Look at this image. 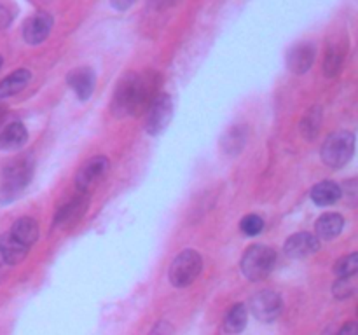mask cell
Wrapping results in <instances>:
<instances>
[{
  "label": "cell",
  "instance_id": "obj_18",
  "mask_svg": "<svg viewBox=\"0 0 358 335\" xmlns=\"http://www.w3.org/2000/svg\"><path fill=\"white\" fill-rule=\"evenodd\" d=\"M341 195H343L341 187H339L336 181H331V180L320 181V184L315 185L313 191H311V199H313L315 204L318 206L334 204V202H338L339 199H341Z\"/></svg>",
  "mask_w": 358,
  "mask_h": 335
},
{
  "label": "cell",
  "instance_id": "obj_8",
  "mask_svg": "<svg viewBox=\"0 0 358 335\" xmlns=\"http://www.w3.org/2000/svg\"><path fill=\"white\" fill-rule=\"evenodd\" d=\"M250 311L257 320L269 323L275 321L283 311L282 297L271 290H262L250 299Z\"/></svg>",
  "mask_w": 358,
  "mask_h": 335
},
{
  "label": "cell",
  "instance_id": "obj_22",
  "mask_svg": "<svg viewBox=\"0 0 358 335\" xmlns=\"http://www.w3.org/2000/svg\"><path fill=\"white\" fill-rule=\"evenodd\" d=\"M245 143H247V129L243 126H236V128L229 129L222 140V147L227 154H238L243 149Z\"/></svg>",
  "mask_w": 358,
  "mask_h": 335
},
{
  "label": "cell",
  "instance_id": "obj_2",
  "mask_svg": "<svg viewBox=\"0 0 358 335\" xmlns=\"http://www.w3.org/2000/svg\"><path fill=\"white\" fill-rule=\"evenodd\" d=\"M34 174V157L20 156L10 159L2 170L0 202H10L30 184Z\"/></svg>",
  "mask_w": 358,
  "mask_h": 335
},
{
  "label": "cell",
  "instance_id": "obj_14",
  "mask_svg": "<svg viewBox=\"0 0 358 335\" xmlns=\"http://www.w3.org/2000/svg\"><path fill=\"white\" fill-rule=\"evenodd\" d=\"M28 248L30 246L21 243L10 232H6L0 236V257L3 258L6 264L16 265L20 262H23L28 255Z\"/></svg>",
  "mask_w": 358,
  "mask_h": 335
},
{
  "label": "cell",
  "instance_id": "obj_28",
  "mask_svg": "<svg viewBox=\"0 0 358 335\" xmlns=\"http://www.w3.org/2000/svg\"><path fill=\"white\" fill-rule=\"evenodd\" d=\"M135 2H136V0H110L112 7H114V9H117V10L129 9V7H131Z\"/></svg>",
  "mask_w": 358,
  "mask_h": 335
},
{
  "label": "cell",
  "instance_id": "obj_27",
  "mask_svg": "<svg viewBox=\"0 0 358 335\" xmlns=\"http://www.w3.org/2000/svg\"><path fill=\"white\" fill-rule=\"evenodd\" d=\"M10 21H13V14H10L9 7L0 3V28H6Z\"/></svg>",
  "mask_w": 358,
  "mask_h": 335
},
{
  "label": "cell",
  "instance_id": "obj_7",
  "mask_svg": "<svg viewBox=\"0 0 358 335\" xmlns=\"http://www.w3.org/2000/svg\"><path fill=\"white\" fill-rule=\"evenodd\" d=\"M108 168H110V161L105 156H96L93 159L86 161L76 174L77 191L83 192V194H87L107 174Z\"/></svg>",
  "mask_w": 358,
  "mask_h": 335
},
{
  "label": "cell",
  "instance_id": "obj_19",
  "mask_svg": "<svg viewBox=\"0 0 358 335\" xmlns=\"http://www.w3.org/2000/svg\"><path fill=\"white\" fill-rule=\"evenodd\" d=\"M31 73L27 68H20L16 72H13L10 75H7L6 79L0 82V100L3 98H10L14 94H17L20 91H23L27 87V84L30 82Z\"/></svg>",
  "mask_w": 358,
  "mask_h": 335
},
{
  "label": "cell",
  "instance_id": "obj_6",
  "mask_svg": "<svg viewBox=\"0 0 358 335\" xmlns=\"http://www.w3.org/2000/svg\"><path fill=\"white\" fill-rule=\"evenodd\" d=\"M171 115H173V103H171L170 94H157V96H154V100L147 107L145 131L152 136L163 133L166 126L170 124Z\"/></svg>",
  "mask_w": 358,
  "mask_h": 335
},
{
  "label": "cell",
  "instance_id": "obj_16",
  "mask_svg": "<svg viewBox=\"0 0 358 335\" xmlns=\"http://www.w3.org/2000/svg\"><path fill=\"white\" fill-rule=\"evenodd\" d=\"M28 131L21 122H10L0 131V150H17L27 143Z\"/></svg>",
  "mask_w": 358,
  "mask_h": 335
},
{
  "label": "cell",
  "instance_id": "obj_4",
  "mask_svg": "<svg viewBox=\"0 0 358 335\" xmlns=\"http://www.w3.org/2000/svg\"><path fill=\"white\" fill-rule=\"evenodd\" d=\"M355 152V135L350 131L332 133L322 145V161L329 168H343Z\"/></svg>",
  "mask_w": 358,
  "mask_h": 335
},
{
  "label": "cell",
  "instance_id": "obj_29",
  "mask_svg": "<svg viewBox=\"0 0 358 335\" xmlns=\"http://www.w3.org/2000/svg\"><path fill=\"white\" fill-rule=\"evenodd\" d=\"M338 335H358V328H357V325L353 323H346L345 327L341 328V330H339V334Z\"/></svg>",
  "mask_w": 358,
  "mask_h": 335
},
{
  "label": "cell",
  "instance_id": "obj_30",
  "mask_svg": "<svg viewBox=\"0 0 358 335\" xmlns=\"http://www.w3.org/2000/svg\"><path fill=\"white\" fill-rule=\"evenodd\" d=\"M170 332H171L170 325H168V323H159L156 328H154L152 332H150V335H170Z\"/></svg>",
  "mask_w": 358,
  "mask_h": 335
},
{
  "label": "cell",
  "instance_id": "obj_21",
  "mask_svg": "<svg viewBox=\"0 0 358 335\" xmlns=\"http://www.w3.org/2000/svg\"><path fill=\"white\" fill-rule=\"evenodd\" d=\"M248 313L245 304H234L229 311H227L226 318H224V328L227 334H240L247 327Z\"/></svg>",
  "mask_w": 358,
  "mask_h": 335
},
{
  "label": "cell",
  "instance_id": "obj_10",
  "mask_svg": "<svg viewBox=\"0 0 358 335\" xmlns=\"http://www.w3.org/2000/svg\"><path fill=\"white\" fill-rule=\"evenodd\" d=\"M315 56H317V47L311 42H301V44L294 45L287 56V66L292 73L303 75L308 70L313 66Z\"/></svg>",
  "mask_w": 358,
  "mask_h": 335
},
{
  "label": "cell",
  "instance_id": "obj_17",
  "mask_svg": "<svg viewBox=\"0 0 358 335\" xmlns=\"http://www.w3.org/2000/svg\"><path fill=\"white\" fill-rule=\"evenodd\" d=\"M345 227V218H343L339 213H325L315 223V230H317L318 239H334L336 236H339Z\"/></svg>",
  "mask_w": 358,
  "mask_h": 335
},
{
  "label": "cell",
  "instance_id": "obj_3",
  "mask_svg": "<svg viewBox=\"0 0 358 335\" xmlns=\"http://www.w3.org/2000/svg\"><path fill=\"white\" fill-rule=\"evenodd\" d=\"M276 264V253L266 244H254L241 258V272L250 281H261L271 274Z\"/></svg>",
  "mask_w": 358,
  "mask_h": 335
},
{
  "label": "cell",
  "instance_id": "obj_32",
  "mask_svg": "<svg viewBox=\"0 0 358 335\" xmlns=\"http://www.w3.org/2000/svg\"><path fill=\"white\" fill-rule=\"evenodd\" d=\"M0 66H2V56H0Z\"/></svg>",
  "mask_w": 358,
  "mask_h": 335
},
{
  "label": "cell",
  "instance_id": "obj_11",
  "mask_svg": "<svg viewBox=\"0 0 358 335\" xmlns=\"http://www.w3.org/2000/svg\"><path fill=\"white\" fill-rule=\"evenodd\" d=\"M52 28V16L48 13H37L27 20L23 27V38L30 45H37L49 37Z\"/></svg>",
  "mask_w": 358,
  "mask_h": 335
},
{
  "label": "cell",
  "instance_id": "obj_24",
  "mask_svg": "<svg viewBox=\"0 0 358 335\" xmlns=\"http://www.w3.org/2000/svg\"><path fill=\"white\" fill-rule=\"evenodd\" d=\"M358 271V255L350 253L346 257L339 258L338 264H336V274L339 278H353Z\"/></svg>",
  "mask_w": 358,
  "mask_h": 335
},
{
  "label": "cell",
  "instance_id": "obj_25",
  "mask_svg": "<svg viewBox=\"0 0 358 335\" xmlns=\"http://www.w3.org/2000/svg\"><path fill=\"white\" fill-rule=\"evenodd\" d=\"M240 227L243 230V234H247V236H257L264 229V220L259 215H247L241 220Z\"/></svg>",
  "mask_w": 358,
  "mask_h": 335
},
{
  "label": "cell",
  "instance_id": "obj_23",
  "mask_svg": "<svg viewBox=\"0 0 358 335\" xmlns=\"http://www.w3.org/2000/svg\"><path fill=\"white\" fill-rule=\"evenodd\" d=\"M320 124H322L320 108H311V110L308 112L306 117L303 119V122H301V131H303V135L306 136L308 140H313L315 136L318 135Z\"/></svg>",
  "mask_w": 358,
  "mask_h": 335
},
{
  "label": "cell",
  "instance_id": "obj_5",
  "mask_svg": "<svg viewBox=\"0 0 358 335\" xmlns=\"http://www.w3.org/2000/svg\"><path fill=\"white\" fill-rule=\"evenodd\" d=\"M203 269V258L198 251L184 250L180 255L173 258L170 265V281L177 288H184L196 281Z\"/></svg>",
  "mask_w": 358,
  "mask_h": 335
},
{
  "label": "cell",
  "instance_id": "obj_9",
  "mask_svg": "<svg viewBox=\"0 0 358 335\" xmlns=\"http://www.w3.org/2000/svg\"><path fill=\"white\" fill-rule=\"evenodd\" d=\"M87 204H90V199H87L86 194L80 192V194L73 195L72 199H69V201H66L65 204L56 211V216H55L56 227L66 229V227H72L73 223L79 222V220L84 216V213H86Z\"/></svg>",
  "mask_w": 358,
  "mask_h": 335
},
{
  "label": "cell",
  "instance_id": "obj_1",
  "mask_svg": "<svg viewBox=\"0 0 358 335\" xmlns=\"http://www.w3.org/2000/svg\"><path fill=\"white\" fill-rule=\"evenodd\" d=\"M156 75L145 73V75H135L129 73L124 79L119 80L115 87L114 98H112L110 110L115 117H128L142 112L150 105L156 96Z\"/></svg>",
  "mask_w": 358,
  "mask_h": 335
},
{
  "label": "cell",
  "instance_id": "obj_15",
  "mask_svg": "<svg viewBox=\"0 0 358 335\" xmlns=\"http://www.w3.org/2000/svg\"><path fill=\"white\" fill-rule=\"evenodd\" d=\"M346 58V42L343 38L338 40H329L327 52L324 58V72L327 77H334L341 72L343 63Z\"/></svg>",
  "mask_w": 358,
  "mask_h": 335
},
{
  "label": "cell",
  "instance_id": "obj_13",
  "mask_svg": "<svg viewBox=\"0 0 358 335\" xmlns=\"http://www.w3.org/2000/svg\"><path fill=\"white\" fill-rule=\"evenodd\" d=\"M66 80H69V86L72 87L77 98L86 101L93 94L94 84H96V75H94V72L91 68L83 66V68L72 70L69 73V77H66Z\"/></svg>",
  "mask_w": 358,
  "mask_h": 335
},
{
  "label": "cell",
  "instance_id": "obj_20",
  "mask_svg": "<svg viewBox=\"0 0 358 335\" xmlns=\"http://www.w3.org/2000/svg\"><path fill=\"white\" fill-rule=\"evenodd\" d=\"M10 234L23 244H27V246H31L38 239V225L30 216H23V218H17L14 222Z\"/></svg>",
  "mask_w": 358,
  "mask_h": 335
},
{
  "label": "cell",
  "instance_id": "obj_31",
  "mask_svg": "<svg viewBox=\"0 0 358 335\" xmlns=\"http://www.w3.org/2000/svg\"><path fill=\"white\" fill-rule=\"evenodd\" d=\"M175 2H178V0H150L152 7H156V9H166V7L173 6Z\"/></svg>",
  "mask_w": 358,
  "mask_h": 335
},
{
  "label": "cell",
  "instance_id": "obj_26",
  "mask_svg": "<svg viewBox=\"0 0 358 335\" xmlns=\"http://www.w3.org/2000/svg\"><path fill=\"white\" fill-rule=\"evenodd\" d=\"M355 292V286H353L352 278H339V281L336 283L334 293L338 299H346V297L353 295Z\"/></svg>",
  "mask_w": 358,
  "mask_h": 335
},
{
  "label": "cell",
  "instance_id": "obj_12",
  "mask_svg": "<svg viewBox=\"0 0 358 335\" xmlns=\"http://www.w3.org/2000/svg\"><path fill=\"white\" fill-rule=\"evenodd\" d=\"M318 248H320V241H318L317 236L310 232H297L287 239L283 250L289 257L304 258L318 251Z\"/></svg>",
  "mask_w": 358,
  "mask_h": 335
}]
</instances>
